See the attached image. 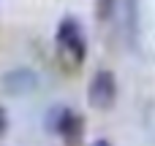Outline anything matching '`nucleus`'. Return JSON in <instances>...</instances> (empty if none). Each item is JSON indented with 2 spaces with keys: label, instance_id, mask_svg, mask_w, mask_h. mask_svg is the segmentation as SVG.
<instances>
[{
  "label": "nucleus",
  "instance_id": "obj_1",
  "mask_svg": "<svg viewBox=\"0 0 155 146\" xmlns=\"http://www.w3.org/2000/svg\"><path fill=\"white\" fill-rule=\"evenodd\" d=\"M117 100V79L112 70H98L87 84V103L98 111H109Z\"/></svg>",
  "mask_w": 155,
  "mask_h": 146
},
{
  "label": "nucleus",
  "instance_id": "obj_2",
  "mask_svg": "<svg viewBox=\"0 0 155 146\" xmlns=\"http://www.w3.org/2000/svg\"><path fill=\"white\" fill-rule=\"evenodd\" d=\"M57 49L65 54V57H71L76 65L84 60V51H87V43H84V35H82V27H79V22L76 19H63L60 24H57Z\"/></svg>",
  "mask_w": 155,
  "mask_h": 146
},
{
  "label": "nucleus",
  "instance_id": "obj_3",
  "mask_svg": "<svg viewBox=\"0 0 155 146\" xmlns=\"http://www.w3.org/2000/svg\"><path fill=\"white\" fill-rule=\"evenodd\" d=\"M0 84H3V89H5L8 95L22 98V95L35 92V87H38V76H35L30 68H14V70H8V73L3 76Z\"/></svg>",
  "mask_w": 155,
  "mask_h": 146
},
{
  "label": "nucleus",
  "instance_id": "obj_4",
  "mask_svg": "<svg viewBox=\"0 0 155 146\" xmlns=\"http://www.w3.org/2000/svg\"><path fill=\"white\" fill-rule=\"evenodd\" d=\"M57 135H63V141L68 146H79L82 135H84V116L65 108V114L60 119V127H57Z\"/></svg>",
  "mask_w": 155,
  "mask_h": 146
},
{
  "label": "nucleus",
  "instance_id": "obj_5",
  "mask_svg": "<svg viewBox=\"0 0 155 146\" xmlns=\"http://www.w3.org/2000/svg\"><path fill=\"white\" fill-rule=\"evenodd\" d=\"M63 114H65V106H54V108H49V114H46V130H49V133H57Z\"/></svg>",
  "mask_w": 155,
  "mask_h": 146
},
{
  "label": "nucleus",
  "instance_id": "obj_6",
  "mask_svg": "<svg viewBox=\"0 0 155 146\" xmlns=\"http://www.w3.org/2000/svg\"><path fill=\"white\" fill-rule=\"evenodd\" d=\"M112 8H114V0H98V16L101 19H106L112 14Z\"/></svg>",
  "mask_w": 155,
  "mask_h": 146
},
{
  "label": "nucleus",
  "instance_id": "obj_7",
  "mask_svg": "<svg viewBox=\"0 0 155 146\" xmlns=\"http://www.w3.org/2000/svg\"><path fill=\"white\" fill-rule=\"evenodd\" d=\"M5 130H8V111L0 106V138L5 135Z\"/></svg>",
  "mask_w": 155,
  "mask_h": 146
},
{
  "label": "nucleus",
  "instance_id": "obj_8",
  "mask_svg": "<svg viewBox=\"0 0 155 146\" xmlns=\"http://www.w3.org/2000/svg\"><path fill=\"white\" fill-rule=\"evenodd\" d=\"M90 146H112V144H109V141H104V138H101V141H93V144H90Z\"/></svg>",
  "mask_w": 155,
  "mask_h": 146
}]
</instances>
